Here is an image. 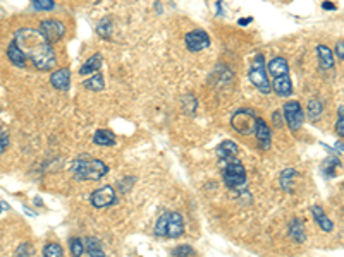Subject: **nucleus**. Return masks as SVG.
<instances>
[{"mask_svg": "<svg viewBox=\"0 0 344 257\" xmlns=\"http://www.w3.org/2000/svg\"><path fill=\"white\" fill-rule=\"evenodd\" d=\"M12 41L24 53L26 60L31 62L34 69H38V71L48 72L57 66L55 52H53L52 45L42 36L38 29L33 28L17 29Z\"/></svg>", "mask_w": 344, "mask_h": 257, "instance_id": "nucleus-1", "label": "nucleus"}, {"mask_svg": "<svg viewBox=\"0 0 344 257\" xmlns=\"http://www.w3.org/2000/svg\"><path fill=\"white\" fill-rule=\"evenodd\" d=\"M72 177L80 182L85 180H102L109 174V166L95 158H86V155H80L71 166Z\"/></svg>", "mask_w": 344, "mask_h": 257, "instance_id": "nucleus-2", "label": "nucleus"}, {"mask_svg": "<svg viewBox=\"0 0 344 257\" xmlns=\"http://www.w3.org/2000/svg\"><path fill=\"white\" fill-rule=\"evenodd\" d=\"M222 166V179L224 184L229 189H241L246 184V170H244L243 163L236 158H227V160H220Z\"/></svg>", "mask_w": 344, "mask_h": 257, "instance_id": "nucleus-3", "label": "nucleus"}, {"mask_svg": "<svg viewBox=\"0 0 344 257\" xmlns=\"http://www.w3.org/2000/svg\"><path fill=\"white\" fill-rule=\"evenodd\" d=\"M248 76L252 84L260 93L269 95V93L272 91V82L269 81V74H267V69H265V58L262 53H258V55L253 58V63Z\"/></svg>", "mask_w": 344, "mask_h": 257, "instance_id": "nucleus-4", "label": "nucleus"}, {"mask_svg": "<svg viewBox=\"0 0 344 257\" xmlns=\"http://www.w3.org/2000/svg\"><path fill=\"white\" fill-rule=\"evenodd\" d=\"M255 125H257V113L252 108H241L231 118V127L241 136L253 134Z\"/></svg>", "mask_w": 344, "mask_h": 257, "instance_id": "nucleus-5", "label": "nucleus"}, {"mask_svg": "<svg viewBox=\"0 0 344 257\" xmlns=\"http://www.w3.org/2000/svg\"><path fill=\"white\" fill-rule=\"evenodd\" d=\"M38 31H40V34L50 43V45H53V43H59L64 38V34H66V26H64L61 21H57V19H45V21L40 23Z\"/></svg>", "mask_w": 344, "mask_h": 257, "instance_id": "nucleus-6", "label": "nucleus"}, {"mask_svg": "<svg viewBox=\"0 0 344 257\" xmlns=\"http://www.w3.org/2000/svg\"><path fill=\"white\" fill-rule=\"evenodd\" d=\"M90 202L97 209H103V207H110L117 202L116 189L112 185H103L100 189L93 190L90 196Z\"/></svg>", "mask_w": 344, "mask_h": 257, "instance_id": "nucleus-7", "label": "nucleus"}, {"mask_svg": "<svg viewBox=\"0 0 344 257\" xmlns=\"http://www.w3.org/2000/svg\"><path fill=\"white\" fill-rule=\"evenodd\" d=\"M282 113H284V118H286L288 127L291 128L293 132H296L298 128L303 125L304 113H303L301 105H299V101H288V103H284Z\"/></svg>", "mask_w": 344, "mask_h": 257, "instance_id": "nucleus-8", "label": "nucleus"}, {"mask_svg": "<svg viewBox=\"0 0 344 257\" xmlns=\"http://www.w3.org/2000/svg\"><path fill=\"white\" fill-rule=\"evenodd\" d=\"M184 45L189 52L196 53V52H201L210 47V38L203 29H193V31L186 33Z\"/></svg>", "mask_w": 344, "mask_h": 257, "instance_id": "nucleus-9", "label": "nucleus"}, {"mask_svg": "<svg viewBox=\"0 0 344 257\" xmlns=\"http://www.w3.org/2000/svg\"><path fill=\"white\" fill-rule=\"evenodd\" d=\"M184 233V220L179 212H169V220H167V230L165 239H178Z\"/></svg>", "mask_w": 344, "mask_h": 257, "instance_id": "nucleus-10", "label": "nucleus"}, {"mask_svg": "<svg viewBox=\"0 0 344 257\" xmlns=\"http://www.w3.org/2000/svg\"><path fill=\"white\" fill-rule=\"evenodd\" d=\"M255 137L260 142V147L267 151L270 147V141H272V132H270V127L267 125V122L263 118L257 117V125H255Z\"/></svg>", "mask_w": 344, "mask_h": 257, "instance_id": "nucleus-11", "label": "nucleus"}, {"mask_svg": "<svg viewBox=\"0 0 344 257\" xmlns=\"http://www.w3.org/2000/svg\"><path fill=\"white\" fill-rule=\"evenodd\" d=\"M50 84L59 91H67L71 86V71L69 69H59L50 76Z\"/></svg>", "mask_w": 344, "mask_h": 257, "instance_id": "nucleus-12", "label": "nucleus"}, {"mask_svg": "<svg viewBox=\"0 0 344 257\" xmlns=\"http://www.w3.org/2000/svg\"><path fill=\"white\" fill-rule=\"evenodd\" d=\"M272 91H275L279 96H282V98H288V96L293 95V82H291V77H289V74L274 77Z\"/></svg>", "mask_w": 344, "mask_h": 257, "instance_id": "nucleus-13", "label": "nucleus"}, {"mask_svg": "<svg viewBox=\"0 0 344 257\" xmlns=\"http://www.w3.org/2000/svg\"><path fill=\"white\" fill-rule=\"evenodd\" d=\"M312 215H313V220H315V223L318 225V228H320L322 231L329 233V231L334 230L332 220L329 218L326 212H323V209L320 206H312Z\"/></svg>", "mask_w": 344, "mask_h": 257, "instance_id": "nucleus-14", "label": "nucleus"}, {"mask_svg": "<svg viewBox=\"0 0 344 257\" xmlns=\"http://www.w3.org/2000/svg\"><path fill=\"white\" fill-rule=\"evenodd\" d=\"M289 239H293L298 244H303L307 240V230H304V221L301 218H294L291 223H289Z\"/></svg>", "mask_w": 344, "mask_h": 257, "instance_id": "nucleus-15", "label": "nucleus"}, {"mask_svg": "<svg viewBox=\"0 0 344 257\" xmlns=\"http://www.w3.org/2000/svg\"><path fill=\"white\" fill-rule=\"evenodd\" d=\"M215 155L219 156V160H227V158H236L239 155V147L234 141H222L215 147Z\"/></svg>", "mask_w": 344, "mask_h": 257, "instance_id": "nucleus-16", "label": "nucleus"}, {"mask_svg": "<svg viewBox=\"0 0 344 257\" xmlns=\"http://www.w3.org/2000/svg\"><path fill=\"white\" fill-rule=\"evenodd\" d=\"M102 66H103L102 53H95V55H91L85 63H83L81 69H80V74L81 76H90V74H95V72L100 71Z\"/></svg>", "mask_w": 344, "mask_h": 257, "instance_id": "nucleus-17", "label": "nucleus"}, {"mask_svg": "<svg viewBox=\"0 0 344 257\" xmlns=\"http://www.w3.org/2000/svg\"><path fill=\"white\" fill-rule=\"evenodd\" d=\"M7 58L11 60L12 66L21 67V69L26 67V57H24V53L19 50V47L14 41L9 43V47H7Z\"/></svg>", "mask_w": 344, "mask_h": 257, "instance_id": "nucleus-18", "label": "nucleus"}, {"mask_svg": "<svg viewBox=\"0 0 344 257\" xmlns=\"http://www.w3.org/2000/svg\"><path fill=\"white\" fill-rule=\"evenodd\" d=\"M269 72L272 74L274 77H279V76H284V74H289L288 60L284 57H274L272 60L269 62Z\"/></svg>", "mask_w": 344, "mask_h": 257, "instance_id": "nucleus-19", "label": "nucleus"}, {"mask_svg": "<svg viewBox=\"0 0 344 257\" xmlns=\"http://www.w3.org/2000/svg\"><path fill=\"white\" fill-rule=\"evenodd\" d=\"M93 142L97 146H114L116 144V134L109 128H98L93 136Z\"/></svg>", "mask_w": 344, "mask_h": 257, "instance_id": "nucleus-20", "label": "nucleus"}, {"mask_svg": "<svg viewBox=\"0 0 344 257\" xmlns=\"http://www.w3.org/2000/svg\"><path fill=\"white\" fill-rule=\"evenodd\" d=\"M317 55H318V63H320V69L327 71V69L334 67V57L331 48L326 45H318L317 47Z\"/></svg>", "mask_w": 344, "mask_h": 257, "instance_id": "nucleus-21", "label": "nucleus"}, {"mask_svg": "<svg viewBox=\"0 0 344 257\" xmlns=\"http://www.w3.org/2000/svg\"><path fill=\"white\" fill-rule=\"evenodd\" d=\"M85 250L88 252L90 257H105L103 245H102L100 239H97V237H88L85 240Z\"/></svg>", "mask_w": 344, "mask_h": 257, "instance_id": "nucleus-22", "label": "nucleus"}, {"mask_svg": "<svg viewBox=\"0 0 344 257\" xmlns=\"http://www.w3.org/2000/svg\"><path fill=\"white\" fill-rule=\"evenodd\" d=\"M337 168H341V160L337 156H329L322 163V174L327 179H334L337 175Z\"/></svg>", "mask_w": 344, "mask_h": 257, "instance_id": "nucleus-23", "label": "nucleus"}, {"mask_svg": "<svg viewBox=\"0 0 344 257\" xmlns=\"http://www.w3.org/2000/svg\"><path fill=\"white\" fill-rule=\"evenodd\" d=\"M323 113V105L320 100H317V98H312V100L308 101V106H307V117L310 118V122H317L318 118L322 117Z\"/></svg>", "mask_w": 344, "mask_h": 257, "instance_id": "nucleus-24", "label": "nucleus"}, {"mask_svg": "<svg viewBox=\"0 0 344 257\" xmlns=\"http://www.w3.org/2000/svg\"><path fill=\"white\" fill-rule=\"evenodd\" d=\"M296 179H298V172L294 170V168H286V170H282V174H281L282 190L293 192V185H294V180Z\"/></svg>", "mask_w": 344, "mask_h": 257, "instance_id": "nucleus-25", "label": "nucleus"}, {"mask_svg": "<svg viewBox=\"0 0 344 257\" xmlns=\"http://www.w3.org/2000/svg\"><path fill=\"white\" fill-rule=\"evenodd\" d=\"M83 86H85L86 90H90V91H102L103 88H105V81H103V76L100 74V71L93 74V76L88 79V81L83 82Z\"/></svg>", "mask_w": 344, "mask_h": 257, "instance_id": "nucleus-26", "label": "nucleus"}, {"mask_svg": "<svg viewBox=\"0 0 344 257\" xmlns=\"http://www.w3.org/2000/svg\"><path fill=\"white\" fill-rule=\"evenodd\" d=\"M69 249H71L72 257H81L85 254V242L78 239V237H72V239L69 240Z\"/></svg>", "mask_w": 344, "mask_h": 257, "instance_id": "nucleus-27", "label": "nucleus"}, {"mask_svg": "<svg viewBox=\"0 0 344 257\" xmlns=\"http://www.w3.org/2000/svg\"><path fill=\"white\" fill-rule=\"evenodd\" d=\"M43 257H64V250L57 242H50L43 247Z\"/></svg>", "mask_w": 344, "mask_h": 257, "instance_id": "nucleus-28", "label": "nucleus"}, {"mask_svg": "<svg viewBox=\"0 0 344 257\" xmlns=\"http://www.w3.org/2000/svg\"><path fill=\"white\" fill-rule=\"evenodd\" d=\"M167 220H169V211H165L164 215H162L160 218L157 220V225H155V230H154V233H155L157 237H159V239H165Z\"/></svg>", "mask_w": 344, "mask_h": 257, "instance_id": "nucleus-29", "label": "nucleus"}, {"mask_svg": "<svg viewBox=\"0 0 344 257\" xmlns=\"http://www.w3.org/2000/svg\"><path fill=\"white\" fill-rule=\"evenodd\" d=\"M172 257H196V250L191 245H178L176 249H172Z\"/></svg>", "mask_w": 344, "mask_h": 257, "instance_id": "nucleus-30", "label": "nucleus"}, {"mask_svg": "<svg viewBox=\"0 0 344 257\" xmlns=\"http://www.w3.org/2000/svg\"><path fill=\"white\" fill-rule=\"evenodd\" d=\"M97 33L100 34L102 38H105V39L110 38V34H112V21H110L109 17L102 19L100 24L97 26Z\"/></svg>", "mask_w": 344, "mask_h": 257, "instance_id": "nucleus-31", "label": "nucleus"}, {"mask_svg": "<svg viewBox=\"0 0 344 257\" xmlns=\"http://www.w3.org/2000/svg\"><path fill=\"white\" fill-rule=\"evenodd\" d=\"M34 11H52L55 7L53 0H31Z\"/></svg>", "mask_w": 344, "mask_h": 257, "instance_id": "nucleus-32", "label": "nucleus"}, {"mask_svg": "<svg viewBox=\"0 0 344 257\" xmlns=\"http://www.w3.org/2000/svg\"><path fill=\"white\" fill-rule=\"evenodd\" d=\"M33 255V247H31V244H21L17 247V250H16V255L14 257H31Z\"/></svg>", "mask_w": 344, "mask_h": 257, "instance_id": "nucleus-33", "label": "nucleus"}, {"mask_svg": "<svg viewBox=\"0 0 344 257\" xmlns=\"http://www.w3.org/2000/svg\"><path fill=\"white\" fill-rule=\"evenodd\" d=\"M344 106L341 105L339 106V112H337V123H336V131H337V134H339V137H342L344 136Z\"/></svg>", "mask_w": 344, "mask_h": 257, "instance_id": "nucleus-34", "label": "nucleus"}, {"mask_svg": "<svg viewBox=\"0 0 344 257\" xmlns=\"http://www.w3.org/2000/svg\"><path fill=\"white\" fill-rule=\"evenodd\" d=\"M135 180H136L135 177H126V179H122V180L119 182V189H121L122 194H127V192L131 190L132 182H135Z\"/></svg>", "mask_w": 344, "mask_h": 257, "instance_id": "nucleus-35", "label": "nucleus"}, {"mask_svg": "<svg viewBox=\"0 0 344 257\" xmlns=\"http://www.w3.org/2000/svg\"><path fill=\"white\" fill-rule=\"evenodd\" d=\"M7 146H9V132L6 128H0V155L6 153Z\"/></svg>", "mask_w": 344, "mask_h": 257, "instance_id": "nucleus-36", "label": "nucleus"}, {"mask_svg": "<svg viewBox=\"0 0 344 257\" xmlns=\"http://www.w3.org/2000/svg\"><path fill=\"white\" fill-rule=\"evenodd\" d=\"M336 53H337V58L339 60H344V41L342 39H339L337 45H336Z\"/></svg>", "mask_w": 344, "mask_h": 257, "instance_id": "nucleus-37", "label": "nucleus"}, {"mask_svg": "<svg viewBox=\"0 0 344 257\" xmlns=\"http://www.w3.org/2000/svg\"><path fill=\"white\" fill-rule=\"evenodd\" d=\"M322 7L326 9V11H336V9H337L332 2H322Z\"/></svg>", "mask_w": 344, "mask_h": 257, "instance_id": "nucleus-38", "label": "nucleus"}, {"mask_svg": "<svg viewBox=\"0 0 344 257\" xmlns=\"http://www.w3.org/2000/svg\"><path fill=\"white\" fill-rule=\"evenodd\" d=\"M253 21V17H243V19H239V26H246V24H250Z\"/></svg>", "mask_w": 344, "mask_h": 257, "instance_id": "nucleus-39", "label": "nucleus"}, {"mask_svg": "<svg viewBox=\"0 0 344 257\" xmlns=\"http://www.w3.org/2000/svg\"><path fill=\"white\" fill-rule=\"evenodd\" d=\"M34 204H36V206H43V201L42 199H34Z\"/></svg>", "mask_w": 344, "mask_h": 257, "instance_id": "nucleus-40", "label": "nucleus"}]
</instances>
